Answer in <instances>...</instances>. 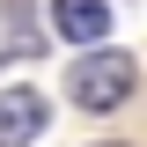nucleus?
Segmentation results:
<instances>
[{
    "instance_id": "obj_1",
    "label": "nucleus",
    "mask_w": 147,
    "mask_h": 147,
    "mask_svg": "<svg viewBox=\"0 0 147 147\" xmlns=\"http://www.w3.org/2000/svg\"><path fill=\"white\" fill-rule=\"evenodd\" d=\"M132 81H140V66H132V52H118V44H96V52H81L66 66V96L81 110H118L132 96Z\"/></svg>"
},
{
    "instance_id": "obj_2",
    "label": "nucleus",
    "mask_w": 147,
    "mask_h": 147,
    "mask_svg": "<svg viewBox=\"0 0 147 147\" xmlns=\"http://www.w3.org/2000/svg\"><path fill=\"white\" fill-rule=\"evenodd\" d=\"M44 125H52V103L37 88H0V147H30Z\"/></svg>"
},
{
    "instance_id": "obj_3",
    "label": "nucleus",
    "mask_w": 147,
    "mask_h": 147,
    "mask_svg": "<svg viewBox=\"0 0 147 147\" xmlns=\"http://www.w3.org/2000/svg\"><path fill=\"white\" fill-rule=\"evenodd\" d=\"M52 30L66 44H81V52H96L110 37V0H52Z\"/></svg>"
},
{
    "instance_id": "obj_4",
    "label": "nucleus",
    "mask_w": 147,
    "mask_h": 147,
    "mask_svg": "<svg viewBox=\"0 0 147 147\" xmlns=\"http://www.w3.org/2000/svg\"><path fill=\"white\" fill-rule=\"evenodd\" d=\"M37 44H44V22L30 15V0H0V66L37 59Z\"/></svg>"
},
{
    "instance_id": "obj_5",
    "label": "nucleus",
    "mask_w": 147,
    "mask_h": 147,
    "mask_svg": "<svg viewBox=\"0 0 147 147\" xmlns=\"http://www.w3.org/2000/svg\"><path fill=\"white\" fill-rule=\"evenodd\" d=\"M103 147H118V140H103Z\"/></svg>"
}]
</instances>
